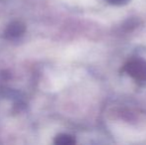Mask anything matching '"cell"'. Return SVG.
I'll return each instance as SVG.
<instances>
[{"label": "cell", "mask_w": 146, "mask_h": 145, "mask_svg": "<svg viewBox=\"0 0 146 145\" xmlns=\"http://www.w3.org/2000/svg\"><path fill=\"white\" fill-rule=\"evenodd\" d=\"M26 30L25 24L22 23L20 21H13L6 27L4 30V38L8 39V40H13V39H17L20 36L24 34Z\"/></svg>", "instance_id": "obj_2"}, {"label": "cell", "mask_w": 146, "mask_h": 145, "mask_svg": "<svg viewBox=\"0 0 146 145\" xmlns=\"http://www.w3.org/2000/svg\"><path fill=\"white\" fill-rule=\"evenodd\" d=\"M123 71L137 81H146V61L135 59L128 62Z\"/></svg>", "instance_id": "obj_1"}, {"label": "cell", "mask_w": 146, "mask_h": 145, "mask_svg": "<svg viewBox=\"0 0 146 145\" xmlns=\"http://www.w3.org/2000/svg\"><path fill=\"white\" fill-rule=\"evenodd\" d=\"M110 4H114V5H121V4L126 3L128 0H108Z\"/></svg>", "instance_id": "obj_4"}, {"label": "cell", "mask_w": 146, "mask_h": 145, "mask_svg": "<svg viewBox=\"0 0 146 145\" xmlns=\"http://www.w3.org/2000/svg\"><path fill=\"white\" fill-rule=\"evenodd\" d=\"M54 142H55V144H58V145H72V144L76 143V140L72 135L64 133V134H59V135H57Z\"/></svg>", "instance_id": "obj_3"}]
</instances>
